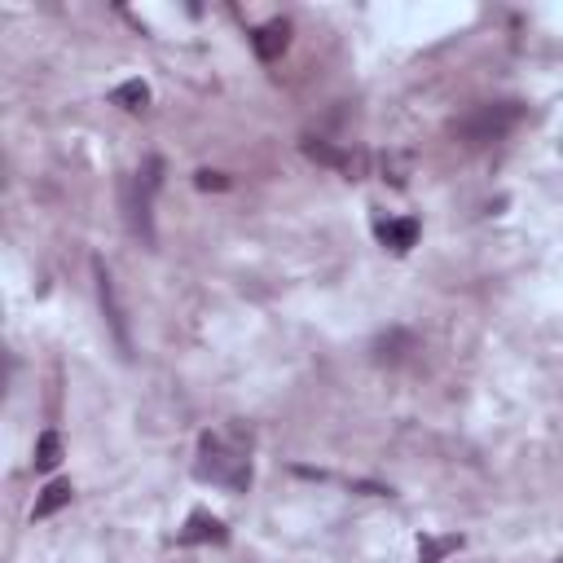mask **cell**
<instances>
[{"label":"cell","instance_id":"obj_1","mask_svg":"<svg viewBox=\"0 0 563 563\" xmlns=\"http://www.w3.org/2000/svg\"><path fill=\"white\" fill-rule=\"evenodd\" d=\"M194 476L203 484H220V489H234V493H247L251 489V458L247 449L238 445H225L220 436L207 432L198 440V462H194Z\"/></svg>","mask_w":563,"mask_h":563},{"label":"cell","instance_id":"obj_2","mask_svg":"<svg viewBox=\"0 0 563 563\" xmlns=\"http://www.w3.org/2000/svg\"><path fill=\"white\" fill-rule=\"evenodd\" d=\"M163 185V159H146V168L137 172V181H132V229H137L146 242H154V225H150V207H154V194H159Z\"/></svg>","mask_w":563,"mask_h":563},{"label":"cell","instance_id":"obj_3","mask_svg":"<svg viewBox=\"0 0 563 563\" xmlns=\"http://www.w3.org/2000/svg\"><path fill=\"white\" fill-rule=\"evenodd\" d=\"M520 124V102H498V106H480L476 115L462 124V137L471 146H484V141H498L502 132H511Z\"/></svg>","mask_w":563,"mask_h":563},{"label":"cell","instance_id":"obj_4","mask_svg":"<svg viewBox=\"0 0 563 563\" xmlns=\"http://www.w3.org/2000/svg\"><path fill=\"white\" fill-rule=\"evenodd\" d=\"M304 154H308V159H317V163H326V168L344 172L348 181H361V176L370 172V163H374L366 150H335V146H326V141H313V137L304 141Z\"/></svg>","mask_w":563,"mask_h":563},{"label":"cell","instance_id":"obj_5","mask_svg":"<svg viewBox=\"0 0 563 563\" xmlns=\"http://www.w3.org/2000/svg\"><path fill=\"white\" fill-rule=\"evenodd\" d=\"M225 542H229V528L207 511H194L181 533H176V546H225Z\"/></svg>","mask_w":563,"mask_h":563},{"label":"cell","instance_id":"obj_6","mask_svg":"<svg viewBox=\"0 0 563 563\" xmlns=\"http://www.w3.org/2000/svg\"><path fill=\"white\" fill-rule=\"evenodd\" d=\"M286 44H291V22L286 18H269L264 27L251 31V49H256L260 62H278L286 53Z\"/></svg>","mask_w":563,"mask_h":563},{"label":"cell","instance_id":"obj_7","mask_svg":"<svg viewBox=\"0 0 563 563\" xmlns=\"http://www.w3.org/2000/svg\"><path fill=\"white\" fill-rule=\"evenodd\" d=\"M93 273H97V295H102V308H106L110 326H115V339H119V348H128V326H124V308H119V300H115V282H110V269H106L102 260H93Z\"/></svg>","mask_w":563,"mask_h":563},{"label":"cell","instance_id":"obj_8","mask_svg":"<svg viewBox=\"0 0 563 563\" xmlns=\"http://www.w3.org/2000/svg\"><path fill=\"white\" fill-rule=\"evenodd\" d=\"M379 242L388 251H396V256H405V251L418 242V220L414 216H405V220H383L379 225Z\"/></svg>","mask_w":563,"mask_h":563},{"label":"cell","instance_id":"obj_9","mask_svg":"<svg viewBox=\"0 0 563 563\" xmlns=\"http://www.w3.org/2000/svg\"><path fill=\"white\" fill-rule=\"evenodd\" d=\"M75 498V489H71V480H53V484H44V493L36 498V511H31V520H49V515H58L62 506H71Z\"/></svg>","mask_w":563,"mask_h":563},{"label":"cell","instance_id":"obj_10","mask_svg":"<svg viewBox=\"0 0 563 563\" xmlns=\"http://www.w3.org/2000/svg\"><path fill=\"white\" fill-rule=\"evenodd\" d=\"M62 467V436L58 432H44L36 440V471L40 476H49V471Z\"/></svg>","mask_w":563,"mask_h":563},{"label":"cell","instance_id":"obj_11","mask_svg":"<svg viewBox=\"0 0 563 563\" xmlns=\"http://www.w3.org/2000/svg\"><path fill=\"white\" fill-rule=\"evenodd\" d=\"M110 102L124 106V110H146V106H150V84H146V80H128V84H119L115 93H110Z\"/></svg>","mask_w":563,"mask_h":563},{"label":"cell","instance_id":"obj_12","mask_svg":"<svg viewBox=\"0 0 563 563\" xmlns=\"http://www.w3.org/2000/svg\"><path fill=\"white\" fill-rule=\"evenodd\" d=\"M458 546H462V537H418V563H440Z\"/></svg>","mask_w":563,"mask_h":563},{"label":"cell","instance_id":"obj_13","mask_svg":"<svg viewBox=\"0 0 563 563\" xmlns=\"http://www.w3.org/2000/svg\"><path fill=\"white\" fill-rule=\"evenodd\" d=\"M379 172H383V181L405 185L410 181V172H414V159L410 154H379Z\"/></svg>","mask_w":563,"mask_h":563},{"label":"cell","instance_id":"obj_14","mask_svg":"<svg viewBox=\"0 0 563 563\" xmlns=\"http://www.w3.org/2000/svg\"><path fill=\"white\" fill-rule=\"evenodd\" d=\"M194 185H198V190H225L229 181H225V176H220V172H207V168H203V172L194 176Z\"/></svg>","mask_w":563,"mask_h":563},{"label":"cell","instance_id":"obj_15","mask_svg":"<svg viewBox=\"0 0 563 563\" xmlns=\"http://www.w3.org/2000/svg\"><path fill=\"white\" fill-rule=\"evenodd\" d=\"M555 563H563V559H555Z\"/></svg>","mask_w":563,"mask_h":563}]
</instances>
